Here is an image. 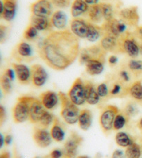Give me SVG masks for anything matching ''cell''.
<instances>
[{
	"label": "cell",
	"mask_w": 142,
	"mask_h": 158,
	"mask_svg": "<svg viewBox=\"0 0 142 158\" xmlns=\"http://www.w3.org/2000/svg\"><path fill=\"white\" fill-rule=\"evenodd\" d=\"M88 21L82 18H73L70 22V30L72 33L78 39H86Z\"/></svg>",
	"instance_id": "cell-13"
},
{
	"label": "cell",
	"mask_w": 142,
	"mask_h": 158,
	"mask_svg": "<svg viewBox=\"0 0 142 158\" xmlns=\"http://www.w3.org/2000/svg\"><path fill=\"white\" fill-rule=\"evenodd\" d=\"M2 93L1 91V89H0V99L2 98Z\"/></svg>",
	"instance_id": "cell-60"
},
{
	"label": "cell",
	"mask_w": 142,
	"mask_h": 158,
	"mask_svg": "<svg viewBox=\"0 0 142 158\" xmlns=\"http://www.w3.org/2000/svg\"><path fill=\"white\" fill-rule=\"evenodd\" d=\"M58 96L61 105V116L62 120L68 125L77 123L80 113L78 106L73 104L65 93L59 92Z\"/></svg>",
	"instance_id": "cell-2"
},
{
	"label": "cell",
	"mask_w": 142,
	"mask_h": 158,
	"mask_svg": "<svg viewBox=\"0 0 142 158\" xmlns=\"http://www.w3.org/2000/svg\"><path fill=\"white\" fill-rule=\"evenodd\" d=\"M119 111V108L112 105H107L103 108L100 114L99 123L101 127L105 132L113 130L114 118Z\"/></svg>",
	"instance_id": "cell-7"
},
{
	"label": "cell",
	"mask_w": 142,
	"mask_h": 158,
	"mask_svg": "<svg viewBox=\"0 0 142 158\" xmlns=\"http://www.w3.org/2000/svg\"><path fill=\"white\" fill-rule=\"evenodd\" d=\"M108 63L109 64L112 66H115L117 63H118V57H117L116 55H114V54L110 55L108 57Z\"/></svg>",
	"instance_id": "cell-50"
},
{
	"label": "cell",
	"mask_w": 142,
	"mask_h": 158,
	"mask_svg": "<svg viewBox=\"0 0 142 158\" xmlns=\"http://www.w3.org/2000/svg\"><path fill=\"white\" fill-rule=\"evenodd\" d=\"M85 85V100L90 105H97L100 101V96L98 94L97 88L91 81H86Z\"/></svg>",
	"instance_id": "cell-22"
},
{
	"label": "cell",
	"mask_w": 142,
	"mask_h": 158,
	"mask_svg": "<svg viewBox=\"0 0 142 158\" xmlns=\"http://www.w3.org/2000/svg\"><path fill=\"white\" fill-rule=\"evenodd\" d=\"M139 54L142 56V42H141L140 45H139Z\"/></svg>",
	"instance_id": "cell-57"
},
{
	"label": "cell",
	"mask_w": 142,
	"mask_h": 158,
	"mask_svg": "<svg viewBox=\"0 0 142 158\" xmlns=\"http://www.w3.org/2000/svg\"><path fill=\"white\" fill-rule=\"evenodd\" d=\"M38 34H39L38 30L29 24V25L26 27L24 32L23 37L27 41H34L37 39Z\"/></svg>",
	"instance_id": "cell-36"
},
{
	"label": "cell",
	"mask_w": 142,
	"mask_h": 158,
	"mask_svg": "<svg viewBox=\"0 0 142 158\" xmlns=\"http://www.w3.org/2000/svg\"><path fill=\"white\" fill-rule=\"evenodd\" d=\"M137 127H139V129L141 130L142 131V117L141 118V119L139 120L138 123H137Z\"/></svg>",
	"instance_id": "cell-56"
},
{
	"label": "cell",
	"mask_w": 142,
	"mask_h": 158,
	"mask_svg": "<svg viewBox=\"0 0 142 158\" xmlns=\"http://www.w3.org/2000/svg\"><path fill=\"white\" fill-rule=\"evenodd\" d=\"M53 6L58 9H66L71 6L72 0H50Z\"/></svg>",
	"instance_id": "cell-40"
},
{
	"label": "cell",
	"mask_w": 142,
	"mask_h": 158,
	"mask_svg": "<svg viewBox=\"0 0 142 158\" xmlns=\"http://www.w3.org/2000/svg\"><path fill=\"white\" fill-rule=\"evenodd\" d=\"M138 112H139V110L135 103L130 102L125 106L124 113L128 117L135 116L137 114Z\"/></svg>",
	"instance_id": "cell-38"
},
{
	"label": "cell",
	"mask_w": 142,
	"mask_h": 158,
	"mask_svg": "<svg viewBox=\"0 0 142 158\" xmlns=\"http://www.w3.org/2000/svg\"><path fill=\"white\" fill-rule=\"evenodd\" d=\"M50 158H62L63 157V151L60 149H53L49 155Z\"/></svg>",
	"instance_id": "cell-46"
},
{
	"label": "cell",
	"mask_w": 142,
	"mask_h": 158,
	"mask_svg": "<svg viewBox=\"0 0 142 158\" xmlns=\"http://www.w3.org/2000/svg\"><path fill=\"white\" fill-rule=\"evenodd\" d=\"M8 34V27L4 24H0V43L5 41Z\"/></svg>",
	"instance_id": "cell-43"
},
{
	"label": "cell",
	"mask_w": 142,
	"mask_h": 158,
	"mask_svg": "<svg viewBox=\"0 0 142 158\" xmlns=\"http://www.w3.org/2000/svg\"><path fill=\"white\" fill-rule=\"evenodd\" d=\"M6 119V111L3 105H0V126L4 123Z\"/></svg>",
	"instance_id": "cell-45"
},
{
	"label": "cell",
	"mask_w": 142,
	"mask_h": 158,
	"mask_svg": "<svg viewBox=\"0 0 142 158\" xmlns=\"http://www.w3.org/2000/svg\"><path fill=\"white\" fill-rule=\"evenodd\" d=\"M53 7L50 0H37L31 5L30 10L32 15L49 18L53 13Z\"/></svg>",
	"instance_id": "cell-10"
},
{
	"label": "cell",
	"mask_w": 142,
	"mask_h": 158,
	"mask_svg": "<svg viewBox=\"0 0 142 158\" xmlns=\"http://www.w3.org/2000/svg\"><path fill=\"white\" fill-rule=\"evenodd\" d=\"M118 15L120 20L129 27H136L139 22V14L137 6H129L120 9Z\"/></svg>",
	"instance_id": "cell-9"
},
{
	"label": "cell",
	"mask_w": 142,
	"mask_h": 158,
	"mask_svg": "<svg viewBox=\"0 0 142 158\" xmlns=\"http://www.w3.org/2000/svg\"><path fill=\"white\" fill-rule=\"evenodd\" d=\"M0 158H10V154L9 152H4L0 154Z\"/></svg>",
	"instance_id": "cell-54"
},
{
	"label": "cell",
	"mask_w": 142,
	"mask_h": 158,
	"mask_svg": "<svg viewBox=\"0 0 142 158\" xmlns=\"http://www.w3.org/2000/svg\"><path fill=\"white\" fill-rule=\"evenodd\" d=\"M39 99L46 110L55 109L60 102L58 94L53 91H46L40 95Z\"/></svg>",
	"instance_id": "cell-15"
},
{
	"label": "cell",
	"mask_w": 142,
	"mask_h": 158,
	"mask_svg": "<svg viewBox=\"0 0 142 158\" xmlns=\"http://www.w3.org/2000/svg\"><path fill=\"white\" fill-rule=\"evenodd\" d=\"M4 144V137H3L1 133H0V148H2Z\"/></svg>",
	"instance_id": "cell-55"
},
{
	"label": "cell",
	"mask_w": 142,
	"mask_h": 158,
	"mask_svg": "<svg viewBox=\"0 0 142 158\" xmlns=\"http://www.w3.org/2000/svg\"><path fill=\"white\" fill-rule=\"evenodd\" d=\"M4 74L6 75L8 77H9L10 80L12 81L15 80V73L14 70H13L11 69H8L6 71H5Z\"/></svg>",
	"instance_id": "cell-49"
},
{
	"label": "cell",
	"mask_w": 142,
	"mask_h": 158,
	"mask_svg": "<svg viewBox=\"0 0 142 158\" xmlns=\"http://www.w3.org/2000/svg\"><path fill=\"white\" fill-rule=\"evenodd\" d=\"M17 54L21 58L29 59L33 56V48L29 43L26 42H21L16 48Z\"/></svg>",
	"instance_id": "cell-30"
},
{
	"label": "cell",
	"mask_w": 142,
	"mask_h": 158,
	"mask_svg": "<svg viewBox=\"0 0 142 158\" xmlns=\"http://www.w3.org/2000/svg\"><path fill=\"white\" fill-rule=\"evenodd\" d=\"M97 90L100 98H105L110 94L108 86L105 83H101L99 85H98L97 87Z\"/></svg>",
	"instance_id": "cell-41"
},
{
	"label": "cell",
	"mask_w": 142,
	"mask_h": 158,
	"mask_svg": "<svg viewBox=\"0 0 142 158\" xmlns=\"http://www.w3.org/2000/svg\"><path fill=\"white\" fill-rule=\"evenodd\" d=\"M92 114L91 111L87 109H83L80 111L78 118V126L82 130L87 131L92 125Z\"/></svg>",
	"instance_id": "cell-25"
},
{
	"label": "cell",
	"mask_w": 142,
	"mask_h": 158,
	"mask_svg": "<svg viewBox=\"0 0 142 158\" xmlns=\"http://www.w3.org/2000/svg\"><path fill=\"white\" fill-rule=\"evenodd\" d=\"M128 68L134 75L139 76L142 73V61L132 59L128 63Z\"/></svg>",
	"instance_id": "cell-33"
},
{
	"label": "cell",
	"mask_w": 142,
	"mask_h": 158,
	"mask_svg": "<svg viewBox=\"0 0 142 158\" xmlns=\"http://www.w3.org/2000/svg\"><path fill=\"white\" fill-rule=\"evenodd\" d=\"M34 158H50V157H49V156L45 157H34Z\"/></svg>",
	"instance_id": "cell-59"
},
{
	"label": "cell",
	"mask_w": 142,
	"mask_h": 158,
	"mask_svg": "<svg viewBox=\"0 0 142 158\" xmlns=\"http://www.w3.org/2000/svg\"><path fill=\"white\" fill-rule=\"evenodd\" d=\"M4 13L2 18L7 22L13 20L17 12V0H3Z\"/></svg>",
	"instance_id": "cell-23"
},
{
	"label": "cell",
	"mask_w": 142,
	"mask_h": 158,
	"mask_svg": "<svg viewBox=\"0 0 142 158\" xmlns=\"http://www.w3.org/2000/svg\"><path fill=\"white\" fill-rule=\"evenodd\" d=\"M133 34H135L136 39L142 42V26H137L135 27V29L134 31Z\"/></svg>",
	"instance_id": "cell-48"
},
{
	"label": "cell",
	"mask_w": 142,
	"mask_h": 158,
	"mask_svg": "<svg viewBox=\"0 0 142 158\" xmlns=\"http://www.w3.org/2000/svg\"><path fill=\"white\" fill-rule=\"evenodd\" d=\"M102 31L100 27L88 21V29H87L86 39L89 42L94 43L97 41L101 36Z\"/></svg>",
	"instance_id": "cell-29"
},
{
	"label": "cell",
	"mask_w": 142,
	"mask_h": 158,
	"mask_svg": "<svg viewBox=\"0 0 142 158\" xmlns=\"http://www.w3.org/2000/svg\"><path fill=\"white\" fill-rule=\"evenodd\" d=\"M86 15L88 18L89 21L95 24L101 23L103 20H104L99 4L89 6Z\"/></svg>",
	"instance_id": "cell-26"
},
{
	"label": "cell",
	"mask_w": 142,
	"mask_h": 158,
	"mask_svg": "<svg viewBox=\"0 0 142 158\" xmlns=\"http://www.w3.org/2000/svg\"><path fill=\"white\" fill-rule=\"evenodd\" d=\"M31 83L37 88L43 86L48 80V73L42 65L34 64L31 67Z\"/></svg>",
	"instance_id": "cell-11"
},
{
	"label": "cell",
	"mask_w": 142,
	"mask_h": 158,
	"mask_svg": "<svg viewBox=\"0 0 142 158\" xmlns=\"http://www.w3.org/2000/svg\"><path fill=\"white\" fill-rule=\"evenodd\" d=\"M54 119H55V117H54L53 114L49 112L48 110H46L44 112L43 115L41 117L40 121L37 124L40 125V127L47 129L49 127L53 124Z\"/></svg>",
	"instance_id": "cell-34"
},
{
	"label": "cell",
	"mask_w": 142,
	"mask_h": 158,
	"mask_svg": "<svg viewBox=\"0 0 142 158\" xmlns=\"http://www.w3.org/2000/svg\"><path fill=\"white\" fill-rule=\"evenodd\" d=\"M3 13H4V3H3V1L0 0V19L2 18Z\"/></svg>",
	"instance_id": "cell-53"
},
{
	"label": "cell",
	"mask_w": 142,
	"mask_h": 158,
	"mask_svg": "<svg viewBox=\"0 0 142 158\" xmlns=\"http://www.w3.org/2000/svg\"><path fill=\"white\" fill-rule=\"evenodd\" d=\"M99 4L102 10L104 21L112 20L113 18H115V15H118L119 10H117V9H118L117 5L114 6V4L108 2H99Z\"/></svg>",
	"instance_id": "cell-24"
},
{
	"label": "cell",
	"mask_w": 142,
	"mask_h": 158,
	"mask_svg": "<svg viewBox=\"0 0 142 158\" xmlns=\"http://www.w3.org/2000/svg\"><path fill=\"white\" fill-rule=\"evenodd\" d=\"M119 76L121 80L124 82H129L130 80V75L128 73V70H120V72L119 73Z\"/></svg>",
	"instance_id": "cell-44"
},
{
	"label": "cell",
	"mask_w": 142,
	"mask_h": 158,
	"mask_svg": "<svg viewBox=\"0 0 142 158\" xmlns=\"http://www.w3.org/2000/svg\"><path fill=\"white\" fill-rule=\"evenodd\" d=\"M32 96H24L18 99L13 110V117L17 123H22L29 119V103Z\"/></svg>",
	"instance_id": "cell-4"
},
{
	"label": "cell",
	"mask_w": 142,
	"mask_h": 158,
	"mask_svg": "<svg viewBox=\"0 0 142 158\" xmlns=\"http://www.w3.org/2000/svg\"><path fill=\"white\" fill-rule=\"evenodd\" d=\"M33 139L37 146L44 148L49 146L52 141L50 132L43 127H37L34 130L33 133Z\"/></svg>",
	"instance_id": "cell-14"
},
{
	"label": "cell",
	"mask_w": 142,
	"mask_h": 158,
	"mask_svg": "<svg viewBox=\"0 0 142 158\" xmlns=\"http://www.w3.org/2000/svg\"><path fill=\"white\" fill-rule=\"evenodd\" d=\"M100 28L103 34H110L119 38L127 31L128 25L120 19L114 18L111 20L104 21Z\"/></svg>",
	"instance_id": "cell-6"
},
{
	"label": "cell",
	"mask_w": 142,
	"mask_h": 158,
	"mask_svg": "<svg viewBox=\"0 0 142 158\" xmlns=\"http://www.w3.org/2000/svg\"><path fill=\"white\" fill-rule=\"evenodd\" d=\"M12 81L4 74L0 77V86L2 90L5 94H9L11 92L12 90Z\"/></svg>",
	"instance_id": "cell-37"
},
{
	"label": "cell",
	"mask_w": 142,
	"mask_h": 158,
	"mask_svg": "<svg viewBox=\"0 0 142 158\" xmlns=\"http://www.w3.org/2000/svg\"><path fill=\"white\" fill-rule=\"evenodd\" d=\"M123 91H124V90H123L121 84L120 83H115L113 84L112 87L111 89L110 90V94L111 96H116L121 94Z\"/></svg>",
	"instance_id": "cell-42"
},
{
	"label": "cell",
	"mask_w": 142,
	"mask_h": 158,
	"mask_svg": "<svg viewBox=\"0 0 142 158\" xmlns=\"http://www.w3.org/2000/svg\"><path fill=\"white\" fill-rule=\"evenodd\" d=\"M118 40L119 53L126 54L132 59H135L139 55L140 43L132 32L127 31Z\"/></svg>",
	"instance_id": "cell-3"
},
{
	"label": "cell",
	"mask_w": 142,
	"mask_h": 158,
	"mask_svg": "<svg viewBox=\"0 0 142 158\" xmlns=\"http://www.w3.org/2000/svg\"><path fill=\"white\" fill-rule=\"evenodd\" d=\"M93 59L91 54L87 50L86 48L83 49V50L80 52L79 54V63L81 65H85L89 60Z\"/></svg>",
	"instance_id": "cell-39"
},
{
	"label": "cell",
	"mask_w": 142,
	"mask_h": 158,
	"mask_svg": "<svg viewBox=\"0 0 142 158\" xmlns=\"http://www.w3.org/2000/svg\"><path fill=\"white\" fill-rule=\"evenodd\" d=\"M0 61H1V56H0Z\"/></svg>",
	"instance_id": "cell-61"
},
{
	"label": "cell",
	"mask_w": 142,
	"mask_h": 158,
	"mask_svg": "<svg viewBox=\"0 0 142 158\" xmlns=\"http://www.w3.org/2000/svg\"><path fill=\"white\" fill-rule=\"evenodd\" d=\"M15 76L22 84H28L31 81V69L22 64H13Z\"/></svg>",
	"instance_id": "cell-17"
},
{
	"label": "cell",
	"mask_w": 142,
	"mask_h": 158,
	"mask_svg": "<svg viewBox=\"0 0 142 158\" xmlns=\"http://www.w3.org/2000/svg\"><path fill=\"white\" fill-rule=\"evenodd\" d=\"M67 96L73 104L81 106L86 102L85 85L81 78H77L73 81L67 93Z\"/></svg>",
	"instance_id": "cell-5"
},
{
	"label": "cell",
	"mask_w": 142,
	"mask_h": 158,
	"mask_svg": "<svg viewBox=\"0 0 142 158\" xmlns=\"http://www.w3.org/2000/svg\"><path fill=\"white\" fill-rule=\"evenodd\" d=\"M86 3L89 5V6H91V5L94 4H99V0H84Z\"/></svg>",
	"instance_id": "cell-52"
},
{
	"label": "cell",
	"mask_w": 142,
	"mask_h": 158,
	"mask_svg": "<svg viewBox=\"0 0 142 158\" xmlns=\"http://www.w3.org/2000/svg\"><path fill=\"white\" fill-rule=\"evenodd\" d=\"M127 94L136 102L142 103V81H136L127 88Z\"/></svg>",
	"instance_id": "cell-28"
},
{
	"label": "cell",
	"mask_w": 142,
	"mask_h": 158,
	"mask_svg": "<svg viewBox=\"0 0 142 158\" xmlns=\"http://www.w3.org/2000/svg\"><path fill=\"white\" fill-rule=\"evenodd\" d=\"M127 116L124 112H119L117 114L115 118H114L113 123V130H120L124 128V127L127 123Z\"/></svg>",
	"instance_id": "cell-35"
},
{
	"label": "cell",
	"mask_w": 142,
	"mask_h": 158,
	"mask_svg": "<svg viewBox=\"0 0 142 158\" xmlns=\"http://www.w3.org/2000/svg\"><path fill=\"white\" fill-rule=\"evenodd\" d=\"M125 154L126 158H140L141 155V148L140 146L134 142L132 145L127 147Z\"/></svg>",
	"instance_id": "cell-32"
},
{
	"label": "cell",
	"mask_w": 142,
	"mask_h": 158,
	"mask_svg": "<svg viewBox=\"0 0 142 158\" xmlns=\"http://www.w3.org/2000/svg\"><path fill=\"white\" fill-rule=\"evenodd\" d=\"M76 158H90V157L87 156V155H80V156H78Z\"/></svg>",
	"instance_id": "cell-58"
},
{
	"label": "cell",
	"mask_w": 142,
	"mask_h": 158,
	"mask_svg": "<svg viewBox=\"0 0 142 158\" xmlns=\"http://www.w3.org/2000/svg\"><path fill=\"white\" fill-rule=\"evenodd\" d=\"M111 158H126L125 152L120 149H116L112 154Z\"/></svg>",
	"instance_id": "cell-47"
},
{
	"label": "cell",
	"mask_w": 142,
	"mask_h": 158,
	"mask_svg": "<svg viewBox=\"0 0 142 158\" xmlns=\"http://www.w3.org/2000/svg\"><path fill=\"white\" fill-rule=\"evenodd\" d=\"M46 110L44 107L40 100L37 98L32 97L29 103V121L32 123H38Z\"/></svg>",
	"instance_id": "cell-12"
},
{
	"label": "cell",
	"mask_w": 142,
	"mask_h": 158,
	"mask_svg": "<svg viewBox=\"0 0 142 158\" xmlns=\"http://www.w3.org/2000/svg\"><path fill=\"white\" fill-rule=\"evenodd\" d=\"M115 142L120 147L127 148L134 143L130 136L124 132H118L115 135Z\"/></svg>",
	"instance_id": "cell-31"
},
{
	"label": "cell",
	"mask_w": 142,
	"mask_h": 158,
	"mask_svg": "<svg viewBox=\"0 0 142 158\" xmlns=\"http://www.w3.org/2000/svg\"><path fill=\"white\" fill-rule=\"evenodd\" d=\"M89 9V5L84 0H73L71 4L70 13L73 18H81L86 15Z\"/></svg>",
	"instance_id": "cell-21"
},
{
	"label": "cell",
	"mask_w": 142,
	"mask_h": 158,
	"mask_svg": "<svg viewBox=\"0 0 142 158\" xmlns=\"http://www.w3.org/2000/svg\"><path fill=\"white\" fill-rule=\"evenodd\" d=\"M30 24L34 26L38 31H52V24L51 23L50 19L46 17H40V16H31Z\"/></svg>",
	"instance_id": "cell-18"
},
{
	"label": "cell",
	"mask_w": 142,
	"mask_h": 158,
	"mask_svg": "<svg viewBox=\"0 0 142 158\" xmlns=\"http://www.w3.org/2000/svg\"><path fill=\"white\" fill-rule=\"evenodd\" d=\"M104 60L100 59H92L85 65L87 74L96 76L101 74L104 70Z\"/></svg>",
	"instance_id": "cell-20"
},
{
	"label": "cell",
	"mask_w": 142,
	"mask_h": 158,
	"mask_svg": "<svg viewBox=\"0 0 142 158\" xmlns=\"http://www.w3.org/2000/svg\"><path fill=\"white\" fill-rule=\"evenodd\" d=\"M50 20L53 27H55L59 31L67 29V16L63 10H57L54 11L51 15Z\"/></svg>",
	"instance_id": "cell-19"
},
{
	"label": "cell",
	"mask_w": 142,
	"mask_h": 158,
	"mask_svg": "<svg viewBox=\"0 0 142 158\" xmlns=\"http://www.w3.org/2000/svg\"><path fill=\"white\" fill-rule=\"evenodd\" d=\"M83 141V138L77 133L73 132L70 137L67 139L64 144L63 157L64 158H76L78 149Z\"/></svg>",
	"instance_id": "cell-8"
},
{
	"label": "cell",
	"mask_w": 142,
	"mask_h": 158,
	"mask_svg": "<svg viewBox=\"0 0 142 158\" xmlns=\"http://www.w3.org/2000/svg\"><path fill=\"white\" fill-rule=\"evenodd\" d=\"M50 134L52 139L56 142H61L64 141L65 137V132L64 129L62 128L60 121L55 117L54 121L51 126L50 130Z\"/></svg>",
	"instance_id": "cell-27"
},
{
	"label": "cell",
	"mask_w": 142,
	"mask_h": 158,
	"mask_svg": "<svg viewBox=\"0 0 142 158\" xmlns=\"http://www.w3.org/2000/svg\"><path fill=\"white\" fill-rule=\"evenodd\" d=\"M119 38L110 34H103L101 39L99 45L106 52L119 53Z\"/></svg>",
	"instance_id": "cell-16"
},
{
	"label": "cell",
	"mask_w": 142,
	"mask_h": 158,
	"mask_svg": "<svg viewBox=\"0 0 142 158\" xmlns=\"http://www.w3.org/2000/svg\"><path fill=\"white\" fill-rule=\"evenodd\" d=\"M37 52L43 61L58 71L67 69L80 54V41L68 29L51 31L37 45Z\"/></svg>",
	"instance_id": "cell-1"
},
{
	"label": "cell",
	"mask_w": 142,
	"mask_h": 158,
	"mask_svg": "<svg viewBox=\"0 0 142 158\" xmlns=\"http://www.w3.org/2000/svg\"><path fill=\"white\" fill-rule=\"evenodd\" d=\"M13 141V137L10 135H7L6 137H4V144L6 146H9L11 143Z\"/></svg>",
	"instance_id": "cell-51"
}]
</instances>
